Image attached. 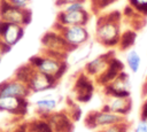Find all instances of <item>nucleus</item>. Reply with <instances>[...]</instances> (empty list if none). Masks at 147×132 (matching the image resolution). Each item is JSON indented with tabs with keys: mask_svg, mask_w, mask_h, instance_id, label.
Segmentation results:
<instances>
[{
	"mask_svg": "<svg viewBox=\"0 0 147 132\" xmlns=\"http://www.w3.org/2000/svg\"><path fill=\"white\" fill-rule=\"evenodd\" d=\"M36 106L38 107V109L40 111L48 112V111H52L56 107V100L52 99V98H44V99L38 100L36 102Z\"/></svg>",
	"mask_w": 147,
	"mask_h": 132,
	"instance_id": "nucleus-20",
	"label": "nucleus"
},
{
	"mask_svg": "<svg viewBox=\"0 0 147 132\" xmlns=\"http://www.w3.org/2000/svg\"><path fill=\"white\" fill-rule=\"evenodd\" d=\"M30 90L25 83L18 79L6 80L0 84V95H9V96H18L25 98L29 94Z\"/></svg>",
	"mask_w": 147,
	"mask_h": 132,
	"instance_id": "nucleus-12",
	"label": "nucleus"
},
{
	"mask_svg": "<svg viewBox=\"0 0 147 132\" xmlns=\"http://www.w3.org/2000/svg\"><path fill=\"white\" fill-rule=\"evenodd\" d=\"M125 61H126V65L127 68L133 72H138L141 65V57L139 55V53L136 49H127V53L125 55Z\"/></svg>",
	"mask_w": 147,
	"mask_h": 132,
	"instance_id": "nucleus-18",
	"label": "nucleus"
},
{
	"mask_svg": "<svg viewBox=\"0 0 147 132\" xmlns=\"http://www.w3.org/2000/svg\"><path fill=\"white\" fill-rule=\"evenodd\" d=\"M114 52H108L105 54H101L93 59L92 61L87 62L85 65V73L93 77H99L105 72V70L108 68L110 60L114 57Z\"/></svg>",
	"mask_w": 147,
	"mask_h": 132,
	"instance_id": "nucleus-11",
	"label": "nucleus"
},
{
	"mask_svg": "<svg viewBox=\"0 0 147 132\" xmlns=\"http://www.w3.org/2000/svg\"><path fill=\"white\" fill-rule=\"evenodd\" d=\"M55 84H56V80L53 77L45 75V73L36 70L34 68L32 69L30 76H29V79L26 81V86L29 87L30 91H33V92H41V91L53 88L55 86Z\"/></svg>",
	"mask_w": 147,
	"mask_h": 132,
	"instance_id": "nucleus-10",
	"label": "nucleus"
},
{
	"mask_svg": "<svg viewBox=\"0 0 147 132\" xmlns=\"http://www.w3.org/2000/svg\"><path fill=\"white\" fill-rule=\"evenodd\" d=\"M41 44L46 54L59 59L64 60L67 55L72 52V49L69 47V45L57 30L45 33L41 38Z\"/></svg>",
	"mask_w": 147,
	"mask_h": 132,
	"instance_id": "nucleus-3",
	"label": "nucleus"
},
{
	"mask_svg": "<svg viewBox=\"0 0 147 132\" xmlns=\"http://www.w3.org/2000/svg\"><path fill=\"white\" fill-rule=\"evenodd\" d=\"M140 116H141V119L147 121V99H145V102H144V104L141 107V114H140Z\"/></svg>",
	"mask_w": 147,
	"mask_h": 132,
	"instance_id": "nucleus-28",
	"label": "nucleus"
},
{
	"mask_svg": "<svg viewBox=\"0 0 147 132\" xmlns=\"http://www.w3.org/2000/svg\"><path fill=\"white\" fill-rule=\"evenodd\" d=\"M6 1H8L9 3H11V5H14V6L22 7V8H26L28 5H29V2H30L31 0H6Z\"/></svg>",
	"mask_w": 147,
	"mask_h": 132,
	"instance_id": "nucleus-26",
	"label": "nucleus"
},
{
	"mask_svg": "<svg viewBox=\"0 0 147 132\" xmlns=\"http://www.w3.org/2000/svg\"><path fill=\"white\" fill-rule=\"evenodd\" d=\"M85 1H86V0H62V1H60V2H56V6L60 7V8H63L65 5L71 3V2H84V3H85Z\"/></svg>",
	"mask_w": 147,
	"mask_h": 132,
	"instance_id": "nucleus-27",
	"label": "nucleus"
},
{
	"mask_svg": "<svg viewBox=\"0 0 147 132\" xmlns=\"http://www.w3.org/2000/svg\"><path fill=\"white\" fill-rule=\"evenodd\" d=\"M108 96H130V78L123 70L114 80L105 86Z\"/></svg>",
	"mask_w": 147,
	"mask_h": 132,
	"instance_id": "nucleus-9",
	"label": "nucleus"
},
{
	"mask_svg": "<svg viewBox=\"0 0 147 132\" xmlns=\"http://www.w3.org/2000/svg\"><path fill=\"white\" fill-rule=\"evenodd\" d=\"M29 63L36 70L53 77L55 80L60 79L68 68V64L63 59H59L48 54L34 55L30 59Z\"/></svg>",
	"mask_w": 147,
	"mask_h": 132,
	"instance_id": "nucleus-2",
	"label": "nucleus"
},
{
	"mask_svg": "<svg viewBox=\"0 0 147 132\" xmlns=\"http://www.w3.org/2000/svg\"><path fill=\"white\" fill-rule=\"evenodd\" d=\"M93 91H94V86L91 79L88 78V75L82 73L77 78L75 84V93H76L77 100L80 102L90 101V99L92 98Z\"/></svg>",
	"mask_w": 147,
	"mask_h": 132,
	"instance_id": "nucleus-13",
	"label": "nucleus"
},
{
	"mask_svg": "<svg viewBox=\"0 0 147 132\" xmlns=\"http://www.w3.org/2000/svg\"><path fill=\"white\" fill-rule=\"evenodd\" d=\"M136 39H137V32H136V30H126V31H124V32L121 33V37H119L117 47L121 51H127V49H130L134 45Z\"/></svg>",
	"mask_w": 147,
	"mask_h": 132,
	"instance_id": "nucleus-17",
	"label": "nucleus"
},
{
	"mask_svg": "<svg viewBox=\"0 0 147 132\" xmlns=\"http://www.w3.org/2000/svg\"><path fill=\"white\" fill-rule=\"evenodd\" d=\"M123 121H125V118L122 115L108 110H101V111L91 112L86 117L85 123L88 127H106L116 123H121Z\"/></svg>",
	"mask_w": 147,
	"mask_h": 132,
	"instance_id": "nucleus-6",
	"label": "nucleus"
},
{
	"mask_svg": "<svg viewBox=\"0 0 147 132\" xmlns=\"http://www.w3.org/2000/svg\"><path fill=\"white\" fill-rule=\"evenodd\" d=\"M60 1H62V0H55V3H56V2H60Z\"/></svg>",
	"mask_w": 147,
	"mask_h": 132,
	"instance_id": "nucleus-30",
	"label": "nucleus"
},
{
	"mask_svg": "<svg viewBox=\"0 0 147 132\" xmlns=\"http://www.w3.org/2000/svg\"><path fill=\"white\" fill-rule=\"evenodd\" d=\"M52 125L54 126L56 132H70L71 131V123L69 122V119L61 115L57 114L55 116L52 117Z\"/></svg>",
	"mask_w": 147,
	"mask_h": 132,
	"instance_id": "nucleus-19",
	"label": "nucleus"
},
{
	"mask_svg": "<svg viewBox=\"0 0 147 132\" xmlns=\"http://www.w3.org/2000/svg\"><path fill=\"white\" fill-rule=\"evenodd\" d=\"M23 34L24 26L0 20V42H3L9 47H13L22 39Z\"/></svg>",
	"mask_w": 147,
	"mask_h": 132,
	"instance_id": "nucleus-8",
	"label": "nucleus"
},
{
	"mask_svg": "<svg viewBox=\"0 0 147 132\" xmlns=\"http://www.w3.org/2000/svg\"><path fill=\"white\" fill-rule=\"evenodd\" d=\"M84 8H85V3L84 2H71V3L65 5L62 9H65V10H80V9H84Z\"/></svg>",
	"mask_w": 147,
	"mask_h": 132,
	"instance_id": "nucleus-24",
	"label": "nucleus"
},
{
	"mask_svg": "<svg viewBox=\"0 0 147 132\" xmlns=\"http://www.w3.org/2000/svg\"><path fill=\"white\" fill-rule=\"evenodd\" d=\"M142 95L145 98H147V79H146V81L142 85Z\"/></svg>",
	"mask_w": 147,
	"mask_h": 132,
	"instance_id": "nucleus-29",
	"label": "nucleus"
},
{
	"mask_svg": "<svg viewBox=\"0 0 147 132\" xmlns=\"http://www.w3.org/2000/svg\"><path fill=\"white\" fill-rule=\"evenodd\" d=\"M116 1H118V0H91V5H92L93 11L94 13H99V11L106 9L107 7L111 6Z\"/></svg>",
	"mask_w": 147,
	"mask_h": 132,
	"instance_id": "nucleus-23",
	"label": "nucleus"
},
{
	"mask_svg": "<svg viewBox=\"0 0 147 132\" xmlns=\"http://www.w3.org/2000/svg\"><path fill=\"white\" fill-rule=\"evenodd\" d=\"M122 14L117 10L100 15L95 26V39L105 47H116L121 37Z\"/></svg>",
	"mask_w": 147,
	"mask_h": 132,
	"instance_id": "nucleus-1",
	"label": "nucleus"
},
{
	"mask_svg": "<svg viewBox=\"0 0 147 132\" xmlns=\"http://www.w3.org/2000/svg\"><path fill=\"white\" fill-rule=\"evenodd\" d=\"M55 30H57L62 34V37L64 38V40L72 51L86 44L90 38V33L86 29V25L61 26L55 24Z\"/></svg>",
	"mask_w": 147,
	"mask_h": 132,
	"instance_id": "nucleus-5",
	"label": "nucleus"
},
{
	"mask_svg": "<svg viewBox=\"0 0 147 132\" xmlns=\"http://www.w3.org/2000/svg\"><path fill=\"white\" fill-rule=\"evenodd\" d=\"M132 108V100L130 96H110L108 103L102 110H108L122 116L127 115Z\"/></svg>",
	"mask_w": 147,
	"mask_h": 132,
	"instance_id": "nucleus-15",
	"label": "nucleus"
},
{
	"mask_svg": "<svg viewBox=\"0 0 147 132\" xmlns=\"http://www.w3.org/2000/svg\"><path fill=\"white\" fill-rule=\"evenodd\" d=\"M127 2L138 14L144 17L147 16V0H127Z\"/></svg>",
	"mask_w": 147,
	"mask_h": 132,
	"instance_id": "nucleus-21",
	"label": "nucleus"
},
{
	"mask_svg": "<svg viewBox=\"0 0 147 132\" xmlns=\"http://www.w3.org/2000/svg\"><path fill=\"white\" fill-rule=\"evenodd\" d=\"M90 13L84 8L80 10H65L61 9V11L56 16V23L61 26H70V25H86L90 21Z\"/></svg>",
	"mask_w": 147,
	"mask_h": 132,
	"instance_id": "nucleus-7",
	"label": "nucleus"
},
{
	"mask_svg": "<svg viewBox=\"0 0 147 132\" xmlns=\"http://www.w3.org/2000/svg\"><path fill=\"white\" fill-rule=\"evenodd\" d=\"M129 130V124L126 123V121H123L121 123H116L106 127H101L100 132H127Z\"/></svg>",
	"mask_w": 147,
	"mask_h": 132,
	"instance_id": "nucleus-22",
	"label": "nucleus"
},
{
	"mask_svg": "<svg viewBox=\"0 0 147 132\" xmlns=\"http://www.w3.org/2000/svg\"><path fill=\"white\" fill-rule=\"evenodd\" d=\"M124 70V64L121 60H118L117 57H113L109 62V65L108 68L105 70V72L102 75H100L96 79H98V83L106 86L107 84H109L111 80H114L122 71Z\"/></svg>",
	"mask_w": 147,
	"mask_h": 132,
	"instance_id": "nucleus-16",
	"label": "nucleus"
},
{
	"mask_svg": "<svg viewBox=\"0 0 147 132\" xmlns=\"http://www.w3.org/2000/svg\"><path fill=\"white\" fill-rule=\"evenodd\" d=\"M133 132H147V121L140 119V122L136 125Z\"/></svg>",
	"mask_w": 147,
	"mask_h": 132,
	"instance_id": "nucleus-25",
	"label": "nucleus"
},
{
	"mask_svg": "<svg viewBox=\"0 0 147 132\" xmlns=\"http://www.w3.org/2000/svg\"><path fill=\"white\" fill-rule=\"evenodd\" d=\"M31 18L32 14L28 7L22 8L14 6L6 0H0V20L25 26L31 22Z\"/></svg>",
	"mask_w": 147,
	"mask_h": 132,
	"instance_id": "nucleus-4",
	"label": "nucleus"
},
{
	"mask_svg": "<svg viewBox=\"0 0 147 132\" xmlns=\"http://www.w3.org/2000/svg\"><path fill=\"white\" fill-rule=\"evenodd\" d=\"M1 55H2V53H1V51H0V61H1Z\"/></svg>",
	"mask_w": 147,
	"mask_h": 132,
	"instance_id": "nucleus-31",
	"label": "nucleus"
},
{
	"mask_svg": "<svg viewBox=\"0 0 147 132\" xmlns=\"http://www.w3.org/2000/svg\"><path fill=\"white\" fill-rule=\"evenodd\" d=\"M26 106L28 102L25 98L0 95V110L14 112V114H23L26 110Z\"/></svg>",
	"mask_w": 147,
	"mask_h": 132,
	"instance_id": "nucleus-14",
	"label": "nucleus"
}]
</instances>
